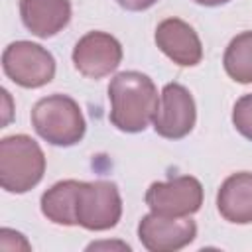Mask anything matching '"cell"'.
<instances>
[{"instance_id":"obj_1","label":"cell","mask_w":252,"mask_h":252,"mask_svg":"<svg viewBox=\"0 0 252 252\" xmlns=\"http://www.w3.org/2000/svg\"><path fill=\"white\" fill-rule=\"evenodd\" d=\"M39 205L47 220L93 232L114 228L122 217L120 191L116 183L104 179L57 181L41 195Z\"/></svg>"},{"instance_id":"obj_2","label":"cell","mask_w":252,"mask_h":252,"mask_svg":"<svg viewBox=\"0 0 252 252\" xmlns=\"http://www.w3.org/2000/svg\"><path fill=\"white\" fill-rule=\"evenodd\" d=\"M108 100L110 124L126 134L144 132L150 122H154L159 106L154 81L140 71H122L114 75L108 85Z\"/></svg>"},{"instance_id":"obj_3","label":"cell","mask_w":252,"mask_h":252,"mask_svg":"<svg viewBox=\"0 0 252 252\" xmlns=\"http://www.w3.org/2000/svg\"><path fill=\"white\" fill-rule=\"evenodd\" d=\"M32 126L39 138L59 148L79 144L87 132V122L79 102L59 93L43 96L33 104Z\"/></svg>"},{"instance_id":"obj_4","label":"cell","mask_w":252,"mask_h":252,"mask_svg":"<svg viewBox=\"0 0 252 252\" xmlns=\"http://www.w3.org/2000/svg\"><path fill=\"white\" fill-rule=\"evenodd\" d=\"M45 173V156L28 134H12L0 140V185L8 193H28Z\"/></svg>"},{"instance_id":"obj_5","label":"cell","mask_w":252,"mask_h":252,"mask_svg":"<svg viewBox=\"0 0 252 252\" xmlns=\"http://www.w3.org/2000/svg\"><path fill=\"white\" fill-rule=\"evenodd\" d=\"M4 75L24 87L39 89L53 81L55 77V57L39 43L33 41H12L2 53Z\"/></svg>"},{"instance_id":"obj_6","label":"cell","mask_w":252,"mask_h":252,"mask_svg":"<svg viewBox=\"0 0 252 252\" xmlns=\"http://www.w3.org/2000/svg\"><path fill=\"white\" fill-rule=\"evenodd\" d=\"M146 205L161 217H191L203 205V185L193 175L154 181L146 191Z\"/></svg>"},{"instance_id":"obj_7","label":"cell","mask_w":252,"mask_h":252,"mask_svg":"<svg viewBox=\"0 0 252 252\" xmlns=\"http://www.w3.org/2000/svg\"><path fill=\"white\" fill-rule=\"evenodd\" d=\"M197 120V108L191 93L179 83H167L159 94V106L154 116V130L167 140L185 138Z\"/></svg>"},{"instance_id":"obj_8","label":"cell","mask_w":252,"mask_h":252,"mask_svg":"<svg viewBox=\"0 0 252 252\" xmlns=\"http://www.w3.org/2000/svg\"><path fill=\"white\" fill-rule=\"evenodd\" d=\"M71 59L83 77L102 79L122 63V45L106 32H89L75 43Z\"/></svg>"},{"instance_id":"obj_9","label":"cell","mask_w":252,"mask_h":252,"mask_svg":"<svg viewBox=\"0 0 252 252\" xmlns=\"http://www.w3.org/2000/svg\"><path fill=\"white\" fill-rule=\"evenodd\" d=\"M197 236V224L189 217L144 215L138 224V238L150 252H175L189 246Z\"/></svg>"},{"instance_id":"obj_10","label":"cell","mask_w":252,"mask_h":252,"mask_svg":"<svg viewBox=\"0 0 252 252\" xmlns=\"http://www.w3.org/2000/svg\"><path fill=\"white\" fill-rule=\"evenodd\" d=\"M156 45L179 67H195L203 59V45L197 32L179 18H165L156 28Z\"/></svg>"},{"instance_id":"obj_11","label":"cell","mask_w":252,"mask_h":252,"mask_svg":"<svg viewBox=\"0 0 252 252\" xmlns=\"http://www.w3.org/2000/svg\"><path fill=\"white\" fill-rule=\"evenodd\" d=\"M20 18L28 32L47 39L71 22L69 0H20Z\"/></svg>"},{"instance_id":"obj_12","label":"cell","mask_w":252,"mask_h":252,"mask_svg":"<svg viewBox=\"0 0 252 252\" xmlns=\"http://www.w3.org/2000/svg\"><path fill=\"white\" fill-rule=\"evenodd\" d=\"M217 209L220 217L234 224H250L252 222V173L238 171L228 175L219 193H217Z\"/></svg>"},{"instance_id":"obj_13","label":"cell","mask_w":252,"mask_h":252,"mask_svg":"<svg viewBox=\"0 0 252 252\" xmlns=\"http://www.w3.org/2000/svg\"><path fill=\"white\" fill-rule=\"evenodd\" d=\"M222 67L232 81L252 83V32H242L230 39L222 55Z\"/></svg>"},{"instance_id":"obj_14","label":"cell","mask_w":252,"mask_h":252,"mask_svg":"<svg viewBox=\"0 0 252 252\" xmlns=\"http://www.w3.org/2000/svg\"><path fill=\"white\" fill-rule=\"evenodd\" d=\"M232 124L240 136L252 142V93L242 94L232 108Z\"/></svg>"},{"instance_id":"obj_15","label":"cell","mask_w":252,"mask_h":252,"mask_svg":"<svg viewBox=\"0 0 252 252\" xmlns=\"http://www.w3.org/2000/svg\"><path fill=\"white\" fill-rule=\"evenodd\" d=\"M158 0H116V4L128 12H144L148 8H152Z\"/></svg>"},{"instance_id":"obj_16","label":"cell","mask_w":252,"mask_h":252,"mask_svg":"<svg viewBox=\"0 0 252 252\" xmlns=\"http://www.w3.org/2000/svg\"><path fill=\"white\" fill-rule=\"evenodd\" d=\"M195 4H201V6H207V8H215V6H222L230 0H193Z\"/></svg>"}]
</instances>
